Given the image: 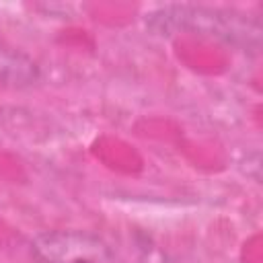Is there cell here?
Segmentation results:
<instances>
[{"mask_svg": "<svg viewBox=\"0 0 263 263\" xmlns=\"http://www.w3.org/2000/svg\"><path fill=\"white\" fill-rule=\"evenodd\" d=\"M31 249L41 263H107L109 247L95 234L80 230H53L39 234Z\"/></svg>", "mask_w": 263, "mask_h": 263, "instance_id": "cell-2", "label": "cell"}, {"mask_svg": "<svg viewBox=\"0 0 263 263\" xmlns=\"http://www.w3.org/2000/svg\"><path fill=\"white\" fill-rule=\"evenodd\" d=\"M41 78L39 64L25 51L0 41V84L27 88Z\"/></svg>", "mask_w": 263, "mask_h": 263, "instance_id": "cell-3", "label": "cell"}, {"mask_svg": "<svg viewBox=\"0 0 263 263\" xmlns=\"http://www.w3.org/2000/svg\"><path fill=\"white\" fill-rule=\"evenodd\" d=\"M148 27L162 35L187 31L242 49H257L261 43V25L257 18L245 12L210 6H164L150 14Z\"/></svg>", "mask_w": 263, "mask_h": 263, "instance_id": "cell-1", "label": "cell"}]
</instances>
